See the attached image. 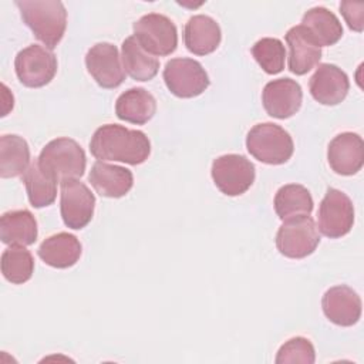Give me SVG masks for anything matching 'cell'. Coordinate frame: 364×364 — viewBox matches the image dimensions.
<instances>
[{"label":"cell","mask_w":364,"mask_h":364,"mask_svg":"<svg viewBox=\"0 0 364 364\" xmlns=\"http://www.w3.org/2000/svg\"><path fill=\"white\" fill-rule=\"evenodd\" d=\"M37 253L46 264L55 269H68L80 260L82 246L77 236L68 232H60L44 239Z\"/></svg>","instance_id":"19"},{"label":"cell","mask_w":364,"mask_h":364,"mask_svg":"<svg viewBox=\"0 0 364 364\" xmlns=\"http://www.w3.org/2000/svg\"><path fill=\"white\" fill-rule=\"evenodd\" d=\"M166 88L179 98H193L209 87V77L202 64L193 58H172L165 64Z\"/></svg>","instance_id":"8"},{"label":"cell","mask_w":364,"mask_h":364,"mask_svg":"<svg viewBox=\"0 0 364 364\" xmlns=\"http://www.w3.org/2000/svg\"><path fill=\"white\" fill-rule=\"evenodd\" d=\"M274 210L282 220L310 215L313 210V198L309 189L299 183H289L282 186L274 195Z\"/></svg>","instance_id":"27"},{"label":"cell","mask_w":364,"mask_h":364,"mask_svg":"<svg viewBox=\"0 0 364 364\" xmlns=\"http://www.w3.org/2000/svg\"><path fill=\"white\" fill-rule=\"evenodd\" d=\"M30 166V148L27 141L16 134L0 138V176L16 178L24 175Z\"/></svg>","instance_id":"25"},{"label":"cell","mask_w":364,"mask_h":364,"mask_svg":"<svg viewBox=\"0 0 364 364\" xmlns=\"http://www.w3.org/2000/svg\"><path fill=\"white\" fill-rule=\"evenodd\" d=\"M88 181L98 195L104 198H122L131 191L134 175L124 166L97 161L91 166Z\"/></svg>","instance_id":"18"},{"label":"cell","mask_w":364,"mask_h":364,"mask_svg":"<svg viewBox=\"0 0 364 364\" xmlns=\"http://www.w3.org/2000/svg\"><path fill=\"white\" fill-rule=\"evenodd\" d=\"M37 161L41 169L58 182L81 178L87 165V156L81 145L67 136L55 138L46 144Z\"/></svg>","instance_id":"3"},{"label":"cell","mask_w":364,"mask_h":364,"mask_svg":"<svg viewBox=\"0 0 364 364\" xmlns=\"http://www.w3.org/2000/svg\"><path fill=\"white\" fill-rule=\"evenodd\" d=\"M14 70L23 85L40 88L54 78L57 73V57L46 47L31 44L17 53Z\"/></svg>","instance_id":"9"},{"label":"cell","mask_w":364,"mask_h":364,"mask_svg":"<svg viewBox=\"0 0 364 364\" xmlns=\"http://www.w3.org/2000/svg\"><path fill=\"white\" fill-rule=\"evenodd\" d=\"M222 40V31L216 20L206 14H196L188 20L183 28L186 48L196 55L213 53Z\"/></svg>","instance_id":"20"},{"label":"cell","mask_w":364,"mask_h":364,"mask_svg":"<svg viewBox=\"0 0 364 364\" xmlns=\"http://www.w3.org/2000/svg\"><path fill=\"white\" fill-rule=\"evenodd\" d=\"M212 179L216 188L228 196L245 193L255 182V165L243 155L226 154L212 162Z\"/></svg>","instance_id":"7"},{"label":"cell","mask_w":364,"mask_h":364,"mask_svg":"<svg viewBox=\"0 0 364 364\" xmlns=\"http://www.w3.org/2000/svg\"><path fill=\"white\" fill-rule=\"evenodd\" d=\"M23 23L48 50L57 47L67 27V11L58 0L16 1Z\"/></svg>","instance_id":"2"},{"label":"cell","mask_w":364,"mask_h":364,"mask_svg":"<svg viewBox=\"0 0 364 364\" xmlns=\"http://www.w3.org/2000/svg\"><path fill=\"white\" fill-rule=\"evenodd\" d=\"M134 37L152 55H169L178 46V30L173 21L159 13H148L134 26Z\"/></svg>","instance_id":"6"},{"label":"cell","mask_w":364,"mask_h":364,"mask_svg":"<svg viewBox=\"0 0 364 364\" xmlns=\"http://www.w3.org/2000/svg\"><path fill=\"white\" fill-rule=\"evenodd\" d=\"M301 101L300 84L287 77L269 81L262 91L263 107L272 118L286 119L293 117L300 109Z\"/></svg>","instance_id":"13"},{"label":"cell","mask_w":364,"mask_h":364,"mask_svg":"<svg viewBox=\"0 0 364 364\" xmlns=\"http://www.w3.org/2000/svg\"><path fill=\"white\" fill-rule=\"evenodd\" d=\"M289 46V70L296 75H304L314 68L321 58V47L306 28L299 24L286 33Z\"/></svg>","instance_id":"17"},{"label":"cell","mask_w":364,"mask_h":364,"mask_svg":"<svg viewBox=\"0 0 364 364\" xmlns=\"http://www.w3.org/2000/svg\"><path fill=\"white\" fill-rule=\"evenodd\" d=\"M320 243V235L310 215L294 216L283 220L276 233L277 250L290 259L310 256Z\"/></svg>","instance_id":"5"},{"label":"cell","mask_w":364,"mask_h":364,"mask_svg":"<svg viewBox=\"0 0 364 364\" xmlns=\"http://www.w3.org/2000/svg\"><path fill=\"white\" fill-rule=\"evenodd\" d=\"M330 168L344 176L357 173L364 164V142L355 132H341L336 135L327 148Z\"/></svg>","instance_id":"14"},{"label":"cell","mask_w":364,"mask_h":364,"mask_svg":"<svg viewBox=\"0 0 364 364\" xmlns=\"http://www.w3.org/2000/svg\"><path fill=\"white\" fill-rule=\"evenodd\" d=\"M316 361V351L311 341L306 337H293L287 340L277 351L276 364H313Z\"/></svg>","instance_id":"30"},{"label":"cell","mask_w":364,"mask_h":364,"mask_svg":"<svg viewBox=\"0 0 364 364\" xmlns=\"http://www.w3.org/2000/svg\"><path fill=\"white\" fill-rule=\"evenodd\" d=\"M321 307L324 316L341 327L354 326L361 317V299L346 284L330 287L321 299Z\"/></svg>","instance_id":"15"},{"label":"cell","mask_w":364,"mask_h":364,"mask_svg":"<svg viewBox=\"0 0 364 364\" xmlns=\"http://www.w3.org/2000/svg\"><path fill=\"white\" fill-rule=\"evenodd\" d=\"M301 26L320 47L333 46L343 36V26L337 16L320 6L309 9L303 14Z\"/></svg>","instance_id":"23"},{"label":"cell","mask_w":364,"mask_h":364,"mask_svg":"<svg viewBox=\"0 0 364 364\" xmlns=\"http://www.w3.org/2000/svg\"><path fill=\"white\" fill-rule=\"evenodd\" d=\"M311 97L323 105H337L348 94L347 74L334 64H320L309 81Z\"/></svg>","instance_id":"16"},{"label":"cell","mask_w":364,"mask_h":364,"mask_svg":"<svg viewBox=\"0 0 364 364\" xmlns=\"http://www.w3.org/2000/svg\"><path fill=\"white\" fill-rule=\"evenodd\" d=\"M317 222L318 230L330 239L347 235L354 225V206L351 199L344 192L328 188L320 202Z\"/></svg>","instance_id":"10"},{"label":"cell","mask_w":364,"mask_h":364,"mask_svg":"<svg viewBox=\"0 0 364 364\" xmlns=\"http://www.w3.org/2000/svg\"><path fill=\"white\" fill-rule=\"evenodd\" d=\"M85 67L101 88H117L125 80L118 48L111 43L94 44L87 51Z\"/></svg>","instance_id":"12"},{"label":"cell","mask_w":364,"mask_h":364,"mask_svg":"<svg viewBox=\"0 0 364 364\" xmlns=\"http://www.w3.org/2000/svg\"><path fill=\"white\" fill-rule=\"evenodd\" d=\"M246 148L249 154L267 165H282L287 162L294 151L290 134L277 124H256L246 136Z\"/></svg>","instance_id":"4"},{"label":"cell","mask_w":364,"mask_h":364,"mask_svg":"<svg viewBox=\"0 0 364 364\" xmlns=\"http://www.w3.org/2000/svg\"><path fill=\"white\" fill-rule=\"evenodd\" d=\"M90 151L98 161L139 165L148 159L151 142L142 131L128 129L118 124H105L97 128L91 136Z\"/></svg>","instance_id":"1"},{"label":"cell","mask_w":364,"mask_h":364,"mask_svg":"<svg viewBox=\"0 0 364 364\" xmlns=\"http://www.w3.org/2000/svg\"><path fill=\"white\" fill-rule=\"evenodd\" d=\"M252 55L267 74H279L284 68L286 48L279 38L263 37L252 47Z\"/></svg>","instance_id":"29"},{"label":"cell","mask_w":364,"mask_h":364,"mask_svg":"<svg viewBox=\"0 0 364 364\" xmlns=\"http://www.w3.org/2000/svg\"><path fill=\"white\" fill-rule=\"evenodd\" d=\"M156 112V100L145 88L124 91L115 101V114L121 121L144 125Z\"/></svg>","instance_id":"21"},{"label":"cell","mask_w":364,"mask_h":364,"mask_svg":"<svg viewBox=\"0 0 364 364\" xmlns=\"http://www.w3.org/2000/svg\"><path fill=\"white\" fill-rule=\"evenodd\" d=\"M34 259L24 246L11 245L1 253V273L13 284H23L31 279Z\"/></svg>","instance_id":"28"},{"label":"cell","mask_w":364,"mask_h":364,"mask_svg":"<svg viewBox=\"0 0 364 364\" xmlns=\"http://www.w3.org/2000/svg\"><path fill=\"white\" fill-rule=\"evenodd\" d=\"M23 182L26 186L28 202L33 208H46L55 200L58 181L47 173L44 169H41L37 158L24 172Z\"/></svg>","instance_id":"26"},{"label":"cell","mask_w":364,"mask_h":364,"mask_svg":"<svg viewBox=\"0 0 364 364\" xmlns=\"http://www.w3.org/2000/svg\"><path fill=\"white\" fill-rule=\"evenodd\" d=\"M340 10L341 14L344 16L348 27L354 31H363L364 26V18H363V10H364V3H353V1H343L340 3Z\"/></svg>","instance_id":"31"},{"label":"cell","mask_w":364,"mask_h":364,"mask_svg":"<svg viewBox=\"0 0 364 364\" xmlns=\"http://www.w3.org/2000/svg\"><path fill=\"white\" fill-rule=\"evenodd\" d=\"M95 196L90 188L78 179L61 182L60 212L67 228L80 230L85 228L94 215Z\"/></svg>","instance_id":"11"},{"label":"cell","mask_w":364,"mask_h":364,"mask_svg":"<svg viewBox=\"0 0 364 364\" xmlns=\"http://www.w3.org/2000/svg\"><path fill=\"white\" fill-rule=\"evenodd\" d=\"M37 220L30 210H9L1 215L0 239L4 245L28 246L37 240Z\"/></svg>","instance_id":"22"},{"label":"cell","mask_w":364,"mask_h":364,"mask_svg":"<svg viewBox=\"0 0 364 364\" xmlns=\"http://www.w3.org/2000/svg\"><path fill=\"white\" fill-rule=\"evenodd\" d=\"M121 58L124 71L135 81H149L159 70V61L155 55L142 48L134 36L124 40L121 46Z\"/></svg>","instance_id":"24"}]
</instances>
